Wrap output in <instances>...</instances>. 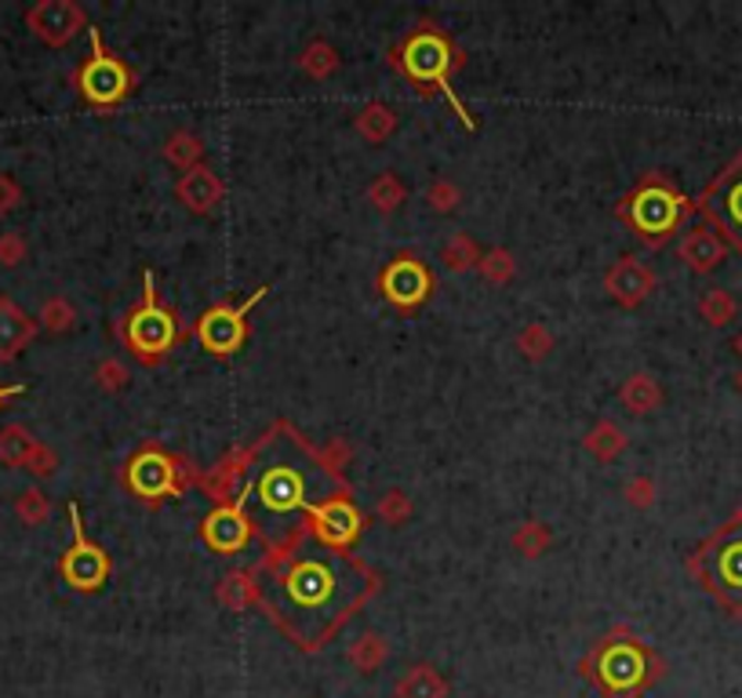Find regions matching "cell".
Segmentation results:
<instances>
[{
	"label": "cell",
	"instance_id": "35",
	"mask_svg": "<svg viewBox=\"0 0 742 698\" xmlns=\"http://www.w3.org/2000/svg\"><path fill=\"white\" fill-rule=\"evenodd\" d=\"M41 324L47 327V332H66V327L73 324V310L66 299H47L44 310H41Z\"/></svg>",
	"mask_w": 742,
	"mask_h": 698
},
{
	"label": "cell",
	"instance_id": "40",
	"mask_svg": "<svg viewBox=\"0 0 742 698\" xmlns=\"http://www.w3.org/2000/svg\"><path fill=\"white\" fill-rule=\"evenodd\" d=\"M55 465H58V455L47 444H36L33 448V455H30V462H26V470L33 473V476H52L55 473Z\"/></svg>",
	"mask_w": 742,
	"mask_h": 698
},
{
	"label": "cell",
	"instance_id": "14",
	"mask_svg": "<svg viewBox=\"0 0 742 698\" xmlns=\"http://www.w3.org/2000/svg\"><path fill=\"white\" fill-rule=\"evenodd\" d=\"M201 538H204V546L215 549V554H223V557L245 554V549L251 546V538H255L245 498L237 495L234 502H218V506L201 524Z\"/></svg>",
	"mask_w": 742,
	"mask_h": 698
},
{
	"label": "cell",
	"instance_id": "36",
	"mask_svg": "<svg viewBox=\"0 0 742 698\" xmlns=\"http://www.w3.org/2000/svg\"><path fill=\"white\" fill-rule=\"evenodd\" d=\"M481 269H484V277L495 280V284H506L509 273H514V262H509V255L503 248H495L481 259Z\"/></svg>",
	"mask_w": 742,
	"mask_h": 698
},
{
	"label": "cell",
	"instance_id": "29",
	"mask_svg": "<svg viewBox=\"0 0 742 698\" xmlns=\"http://www.w3.org/2000/svg\"><path fill=\"white\" fill-rule=\"evenodd\" d=\"M394 125H397V117L389 114V109H386L383 103H372V106L357 117L361 135H364V139H372V142H383L386 135L394 131Z\"/></svg>",
	"mask_w": 742,
	"mask_h": 698
},
{
	"label": "cell",
	"instance_id": "39",
	"mask_svg": "<svg viewBox=\"0 0 742 698\" xmlns=\"http://www.w3.org/2000/svg\"><path fill=\"white\" fill-rule=\"evenodd\" d=\"M26 240H22V233H4L0 237V266H19L26 259Z\"/></svg>",
	"mask_w": 742,
	"mask_h": 698
},
{
	"label": "cell",
	"instance_id": "20",
	"mask_svg": "<svg viewBox=\"0 0 742 698\" xmlns=\"http://www.w3.org/2000/svg\"><path fill=\"white\" fill-rule=\"evenodd\" d=\"M175 193H179V201L190 207V212H212V207L223 201L226 186H223V179H218L212 168L197 164V168H190L186 175L179 179Z\"/></svg>",
	"mask_w": 742,
	"mask_h": 698
},
{
	"label": "cell",
	"instance_id": "41",
	"mask_svg": "<svg viewBox=\"0 0 742 698\" xmlns=\"http://www.w3.org/2000/svg\"><path fill=\"white\" fill-rule=\"evenodd\" d=\"M128 383V367L120 361H103L99 364V386L103 389H120Z\"/></svg>",
	"mask_w": 742,
	"mask_h": 698
},
{
	"label": "cell",
	"instance_id": "9",
	"mask_svg": "<svg viewBox=\"0 0 742 698\" xmlns=\"http://www.w3.org/2000/svg\"><path fill=\"white\" fill-rule=\"evenodd\" d=\"M69 524H73V543L63 554V560H58V574H63V582L77 593L103 590L109 582V574H114V560H109L106 549L95 546L88 531H84L77 502H69Z\"/></svg>",
	"mask_w": 742,
	"mask_h": 698
},
{
	"label": "cell",
	"instance_id": "32",
	"mask_svg": "<svg viewBox=\"0 0 742 698\" xmlns=\"http://www.w3.org/2000/svg\"><path fill=\"white\" fill-rule=\"evenodd\" d=\"M444 262H448V269H470L473 262H481V255H477V248H473V240L470 237H455L444 244Z\"/></svg>",
	"mask_w": 742,
	"mask_h": 698
},
{
	"label": "cell",
	"instance_id": "13",
	"mask_svg": "<svg viewBox=\"0 0 742 698\" xmlns=\"http://www.w3.org/2000/svg\"><path fill=\"white\" fill-rule=\"evenodd\" d=\"M379 291L394 310H419L433 291V273L419 255H397L379 273Z\"/></svg>",
	"mask_w": 742,
	"mask_h": 698
},
{
	"label": "cell",
	"instance_id": "1",
	"mask_svg": "<svg viewBox=\"0 0 742 698\" xmlns=\"http://www.w3.org/2000/svg\"><path fill=\"white\" fill-rule=\"evenodd\" d=\"M375 590V571L350 549L313 538L310 524L262 560V611L302 652H321Z\"/></svg>",
	"mask_w": 742,
	"mask_h": 698
},
{
	"label": "cell",
	"instance_id": "27",
	"mask_svg": "<svg viewBox=\"0 0 742 698\" xmlns=\"http://www.w3.org/2000/svg\"><path fill=\"white\" fill-rule=\"evenodd\" d=\"M15 513L22 524H30V528H41V524L52 517V502L41 492V487H26L19 498H15Z\"/></svg>",
	"mask_w": 742,
	"mask_h": 698
},
{
	"label": "cell",
	"instance_id": "21",
	"mask_svg": "<svg viewBox=\"0 0 742 698\" xmlns=\"http://www.w3.org/2000/svg\"><path fill=\"white\" fill-rule=\"evenodd\" d=\"M218 600H223L229 611H248L251 604H262L259 574H255V571H234V574H226V579L218 582Z\"/></svg>",
	"mask_w": 742,
	"mask_h": 698
},
{
	"label": "cell",
	"instance_id": "7",
	"mask_svg": "<svg viewBox=\"0 0 742 698\" xmlns=\"http://www.w3.org/2000/svg\"><path fill=\"white\" fill-rule=\"evenodd\" d=\"M120 339H125V346L131 350V357H139L142 364H157L175 346L179 321H175V313L164 310L161 299H157L153 273H146L142 302L128 313V321L120 324Z\"/></svg>",
	"mask_w": 742,
	"mask_h": 698
},
{
	"label": "cell",
	"instance_id": "38",
	"mask_svg": "<svg viewBox=\"0 0 742 698\" xmlns=\"http://www.w3.org/2000/svg\"><path fill=\"white\" fill-rule=\"evenodd\" d=\"M408 513H411V502H408V495H400V492H386L383 506H379V517H383L386 524H400V520H408Z\"/></svg>",
	"mask_w": 742,
	"mask_h": 698
},
{
	"label": "cell",
	"instance_id": "3",
	"mask_svg": "<svg viewBox=\"0 0 742 698\" xmlns=\"http://www.w3.org/2000/svg\"><path fill=\"white\" fill-rule=\"evenodd\" d=\"M663 673V658L626 630L607 633L582 663V677L598 684L604 698H641Z\"/></svg>",
	"mask_w": 742,
	"mask_h": 698
},
{
	"label": "cell",
	"instance_id": "8",
	"mask_svg": "<svg viewBox=\"0 0 742 698\" xmlns=\"http://www.w3.org/2000/svg\"><path fill=\"white\" fill-rule=\"evenodd\" d=\"M88 44H92V55L80 63L73 84H77V92L84 95V103H92L95 109H109L131 92V69L120 63L114 52H106L103 33L95 26H88Z\"/></svg>",
	"mask_w": 742,
	"mask_h": 698
},
{
	"label": "cell",
	"instance_id": "19",
	"mask_svg": "<svg viewBox=\"0 0 742 698\" xmlns=\"http://www.w3.org/2000/svg\"><path fill=\"white\" fill-rule=\"evenodd\" d=\"M604 280H607V291L615 296V302H623V305H641L655 288L652 269L641 266L637 259H619L612 269H607Z\"/></svg>",
	"mask_w": 742,
	"mask_h": 698
},
{
	"label": "cell",
	"instance_id": "18",
	"mask_svg": "<svg viewBox=\"0 0 742 698\" xmlns=\"http://www.w3.org/2000/svg\"><path fill=\"white\" fill-rule=\"evenodd\" d=\"M36 335V321L8 296L0 299V364L15 361Z\"/></svg>",
	"mask_w": 742,
	"mask_h": 698
},
{
	"label": "cell",
	"instance_id": "46",
	"mask_svg": "<svg viewBox=\"0 0 742 698\" xmlns=\"http://www.w3.org/2000/svg\"><path fill=\"white\" fill-rule=\"evenodd\" d=\"M735 350H739V353H742V335H739V339H735Z\"/></svg>",
	"mask_w": 742,
	"mask_h": 698
},
{
	"label": "cell",
	"instance_id": "30",
	"mask_svg": "<svg viewBox=\"0 0 742 698\" xmlns=\"http://www.w3.org/2000/svg\"><path fill=\"white\" fill-rule=\"evenodd\" d=\"M587 448H590L598 459H615L619 451L626 448V437H623V430H619V426L601 422V426H593V433L587 437Z\"/></svg>",
	"mask_w": 742,
	"mask_h": 698
},
{
	"label": "cell",
	"instance_id": "31",
	"mask_svg": "<svg viewBox=\"0 0 742 698\" xmlns=\"http://www.w3.org/2000/svg\"><path fill=\"white\" fill-rule=\"evenodd\" d=\"M368 201L379 207V212H394V207L405 201V186H400V179L394 171H386V175H379V182H372Z\"/></svg>",
	"mask_w": 742,
	"mask_h": 698
},
{
	"label": "cell",
	"instance_id": "24",
	"mask_svg": "<svg viewBox=\"0 0 742 698\" xmlns=\"http://www.w3.org/2000/svg\"><path fill=\"white\" fill-rule=\"evenodd\" d=\"M663 400V394H659V386H655V378L652 375H634V378H626V386H623V404L634 415H648L655 404Z\"/></svg>",
	"mask_w": 742,
	"mask_h": 698
},
{
	"label": "cell",
	"instance_id": "17",
	"mask_svg": "<svg viewBox=\"0 0 742 698\" xmlns=\"http://www.w3.org/2000/svg\"><path fill=\"white\" fill-rule=\"evenodd\" d=\"M680 259H685L691 273H713L728 259V240L710 223L688 226L685 237H680Z\"/></svg>",
	"mask_w": 742,
	"mask_h": 698
},
{
	"label": "cell",
	"instance_id": "6",
	"mask_svg": "<svg viewBox=\"0 0 742 698\" xmlns=\"http://www.w3.org/2000/svg\"><path fill=\"white\" fill-rule=\"evenodd\" d=\"M699 582L721 600V604L742 615V520L735 517L724 531H717L691 560Z\"/></svg>",
	"mask_w": 742,
	"mask_h": 698
},
{
	"label": "cell",
	"instance_id": "2",
	"mask_svg": "<svg viewBox=\"0 0 742 698\" xmlns=\"http://www.w3.org/2000/svg\"><path fill=\"white\" fill-rule=\"evenodd\" d=\"M343 492L350 487L335 465L291 422H277L255 451H248V470L237 495L245 498L251 528L262 535L266 549H281L307 531L310 513L324 498Z\"/></svg>",
	"mask_w": 742,
	"mask_h": 698
},
{
	"label": "cell",
	"instance_id": "23",
	"mask_svg": "<svg viewBox=\"0 0 742 698\" xmlns=\"http://www.w3.org/2000/svg\"><path fill=\"white\" fill-rule=\"evenodd\" d=\"M41 444L22 422H11L0 430V462L11 465V470H26V462L33 455V448Z\"/></svg>",
	"mask_w": 742,
	"mask_h": 698
},
{
	"label": "cell",
	"instance_id": "45",
	"mask_svg": "<svg viewBox=\"0 0 742 698\" xmlns=\"http://www.w3.org/2000/svg\"><path fill=\"white\" fill-rule=\"evenodd\" d=\"M22 394H26V386H0V408H4L11 397H22Z\"/></svg>",
	"mask_w": 742,
	"mask_h": 698
},
{
	"label": "cell",
	"instance_id": "22",
	"mask_svg": "<svg viewBox=\"0 0 742 698\" xmlns=\"http://www.w3.org/2000/svg\"><path fill=\"white\" fill-rule=\"evenodd\" d=\"M397 698H448V680L433 666H411L397 680Z\"/></svg>",
	"mask_w": 742,
	"mask_h": 698
},
{
	"label": "cell",
	"instance_id": "44",
	"mask_svg": "<svg viewBox=\"0 0 742 698\" xmlns=\"http://www.w3.org/2000/svg\"><path fill=\"white\" fill-rule=\"evenodd\" d=\"M626 495L634 506H652V481H630Z\"/></svg>",
	"mask_w": 742,
	"mask_h": 698
},
{
	"label": "cell",
	"instance_id": "33",
	"mask_svg": "<svg viewBox=\"0 0 742 698\" xmlns=\"http://www.w3.org/2000/svg\"><path fill=\"white\" fill-rule=\"evenodd\" d=\"M514 546L520 549V554L525 557H539L546 546H550V531L542 528V524H525V528H520L517 535H514Z\"/></svg>",
	"mask_w": 742,
	"mask_h": 698
},
{
	"label": "cell",
	"instance_id": "5",
	"mask_svg": "<svg viewBox=\"0 0 742 698\" xmlns=\"http://www.w3.org/2000/svg\"><path fill=\"white\" fill-rule=\"evenodd\" d=\"M630 226L637 229V237L644 244H663L670 233L685 226V218L691 215V201L685 193H677L663 175H648L641 186L623 201V212Z\"/></svg>",
	"mask_w": 742,
	"mask_h": 698
},
{
	"label": "cell",
	"instance_id": "16",
	"mask_svg": "<svg viewBox=\"0 0 742 698\" xmlns=\"http://www.w3.org/2000/svg\"><path fill=\"white\" fill-rule=\"evenodd\" d=\"M26 26L47 47H63L88 26V15L77 0H41L26 11Z\"/></svg>",
	"mask_w": 742,
	"mask_h": 698
},
{
	"label": "cell",
	"instance_id": "37",
	"mask_svg": "<svg viewBox=\"0 0 742 698\" xmlns=\"http://www.w3.org/2000/svg\"><path fill=\"white\" fill-rule=\"evenodd\" d=\"M520 350L528 353V357H542V353H550V335H546V327L542 324H531V327H525V332H520Z\"/></svg>",
	"mask_w": 742,
	"mask_h": 698
},
{
	"label": "cell",
	"instance_id": "4",
	"mask_svg": "<svg viewBox=\"0 0 742 698\" xmlns=\"http://www.w3.org/2000/svg\"><path fill=\"white\" fill-rule=\"evenodd\" d=\"M397 55H400L397 63H400V69L408 73L411 84H419V88H426V92L437 88L448 103H452V109L459 114L462 125H466V131L477 128V120L470 117L466 103H462L455 95V88H452V69L459 66V55H455V47H452V41H448L444 33L416 30L411 36H405V44H400Z\"/></svg>",
	"mask_w": 742,
	"mask_h": 698
},
{
	"label": "cell",
	"instance_id": "15",
	"mask_svg": "<svg viewBox=\"0 0 742 698\" xmlns=\"http://www.w3.org/2000/svg\"><path fill=\"white\" fill-rule=\"evenodd\" d=\"M361 528H364V513L357 509V502L350 498V492L324 498L321 506L310 513V531L313 538H321L324 546L350 549L357 543Z\"/></svg>",
	"mask_w": 742,
	"mask_h": 698
},
{
	"label": "cell",
	"instance_id": "42",
	"mask_svg": "<svg viewBox=\"0 0 742 698\" xmlns=\"http://www.w3.org/2000/svg\"><path fill=\"white\" fill-rule=\"evenodd\" d=\"M19 204H22V190H19V182L11 179V175H0V215L15 212Z\"/></svg>",
	"mask_w": 742,
	"mask_h": 698
},
{
	"label": "cell",
	"instance_id": "11",
	"mask_svg": "<svg viewBox=\"0 0 742 698\" xmlns=\"http://www.w3.org/2000/svg\"><path fill=\"white\" fill-rule=\"evenodd\" d=\"M266 296H270V288H259L240 305H212V310L197 321V342L212 353V357H229V353H237L248 339V313Z\"/></svg>",
	"mask_w": 742,
	"mask_h": 698
},
{
	"label": "cell",
	"instance_id": "25",
	"mask_svg": "<svg viewBox=\"0 0 742 698\" xmlns=\"http://www.w3.org/2000/svg\"><path fill=\"white\" fill-rule=\"evenodd\" d=\"M386 655H389V647H386V641H383L379 633L361 636V641H357L354 647H350V663H354L357 673H375V669H383Z\"/></svg>",
	"mask_w": 742,
	"mask_h": 698
},
{
	"label": "cell",
	"instance_id": "34",
	"mask_svg": "<svg viewBox=\"0 0 742 698\" xmlns=\"http://www.w3.org/2000/svg\"><path fill=\"white\" fill-rule=\"evenodd\" d=\"M302 66H307V73H313V77H327L335 66H338V58H335V52L327 44H310L307 47V55H302Z\"/></svg>",
	"mask_w": 742,
	"mask_h": 698
},
{
	"label": "cell",
	"instance_id": "43",
	"mask_svg": "<svg viewBox=\"0 0 742 698\" xmlns=\"http://www.w3.org/2000/svg\"><path fill=\"white\" fill-rule=\"evenodd\" d=\"M426 197H430L433 207H441V212H448V207L459 204V193L452 186H444V182H441V186H433L430 193H426Z\"/></svg>",
	"mask_w": 742,
	"mask_h": 698
},
{
	"label": "cell",
	"instance_id": "26",
	"mask_svg": "<svg viewBox=\"0 0 742 698\" xmlns=\"http://www.w3.org/2000/svg\"><path fill=\"white\" fill-rule=\"evenodd\" d=\"M699 313H702V321H707V324H713V327H724L728 321H735L739 305H735V299L728 296L724 288H713V291H707V296H702V302H699Z\"/></svg>",
	"mask_w": 742,
	"mask_h": 698
},
{
	"label": "cell",
	"instance_id": "12",
	"mask_svg": "<svg viewBox=\"0 0 742 698\" xmlns=\"http://www.w3.org/2000/svg\"><path fill=\"white\" fill-rule=\"evenodd\" d=\"M179 470L182 465L161 451L157 444H146L139 455H131L128 470H125V481L131 487V495H139L142 502H161L168 495L179 492Z\"/></svg>",
	"mask_w": 742,
	"mask_h": 698
},
{
	"label": "cell",
	"instance_id": "10",
	"mask_svg": "<svg viewBox=\"0 0 742 698\" xmlns=\"http://www.w3.org/2000/svg\"><path fill=\"white\" fill-rule=\"evenodd\" d=\"M699 212L710 218V226L742 255V153L728 161L699 197Z\"/></svg>",
	"mask_w": 742,
	"mask_h": 698
},
{
	"label": "cell",
	"instance_id": "28",
	"mask_svg": "<svg viewBox=\"0 0 742 698\" xmlns=\"http://www.w3.org/2000/svg\"><path fill=\"white\" fill-rule=\"evenodd\" d=\"M201 153H204V150H201V139H197V135H190V131H175V135H172V142L164 146V157H168V161L179 164V168H186V171L201 164Z\"/></svg>",
	"mask_w": 742,
	"mask_h": 698
}]
</instances>
